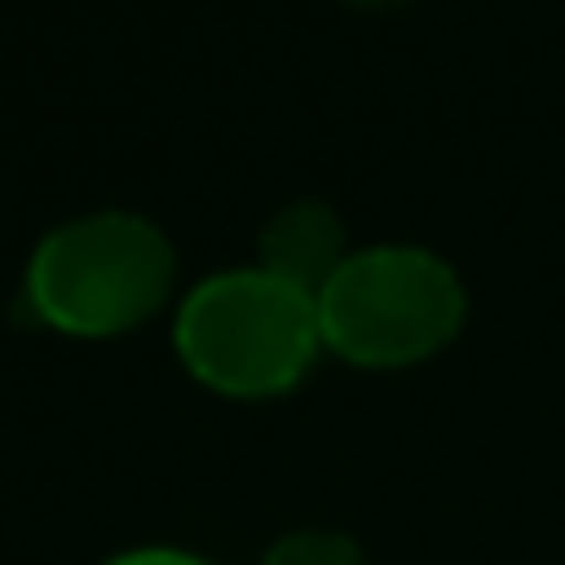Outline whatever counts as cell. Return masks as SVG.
I'll list each match as a JSON object with an SVG mask.
<instances>
[{"mask_svg":"<svg viewBox=\"0 0 565 565\" xmlns=\"http://www.w3.org/2000/svg\"><path fill=\"white\" fill-rule=\"evenodd\" d=\"M258 253H264V269L319 291L335 275V264L347 258V225L324 198H297V203H280L264 220Z\"/></svg>","mask_w":565,"mask_h":565,"instance_id":"cell-4","label":"cell"},{"mask_svg":"<svg viewBox=\"0 0 565 565\" xmlns=\"http://www.w3.org/2000/svg\"><path fill=\"white\" fill-rule=\"evenodd\" d=\"M105 565H209V561L192 555V550H171V544H143V550H121V555H110Z\"/></svg>","mask_w":565,"mask_h":565,"instance_id":"cell-6","label":"cell"},{"mask_svg":"<svg viewBox=\"0 0 565 565\" xmlns=\"http://www.w3.org/2000/svg\"><path fill=\"white\" fill-rule=\"evenodd\" d=\"M319 297L264 264L192 280L177 308V352L198 379L231 395H269L313 363Z\"/></svg>","mask_w":565,"mask_h":565,"instance_id":"cell-2","label":"cell"},{"mask_svg":"<svg viewBox=\"0 0 565 565\" xmlns=\"http://www.w3.org/2000/svg\"><path fill=\"white\" fill-rule=\"evenodd\" d=\"M258 565H369V555H363V544H358L352 533H335V527H297V533L275 539Z\"/></svg>","mask_w":565,"mask_h":565,"instance_id":"cell-5","label":"cell"},{"mask_svg":"<svg viewBox=\"0 0 565 565\" xmlns=\"http://www.w3.org/2000/svg\"><path fill=\"white\" fill-rule=\"evenodd\" d=\"M319 330L352 363H417L467 319V286L450 258L417 242H374L335 264L313 291Z\"/></svg>","mask_w":565,"mask_h":565,"instance_id":"cell-3","label":"cell"},{"mask_svg":"<svg viewBox=\"0 0 565 565\" xmlns=\"http://www.w3.org/2000/svg\"><path fill=\"white\" fill-rule=\"evenodd\" d=\"M177 280L171 236L138 209H88L50 225L28 258V302L72 335H116L149 319Z\"/></svg>","mask_w":565,"mask_h":565,"instance_id":"cell-1","label":"cell"}]
</instances>
